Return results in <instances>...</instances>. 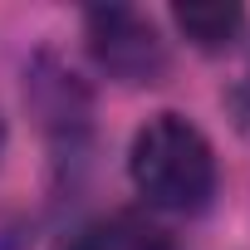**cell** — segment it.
<instances>
[{
    "instance_id": "7",
    "label": "cell",
    "mask_w": 250,
    "mask_h": 250,
    "mask_svg": "<svg viewBox=\"0 0 250 250\" xmlns=\"http://www.w3.org/2000/svg\"><path fill=\"white\" fill-rule=\"evenodd\" d=\"M0 147H5V123H0Z\"/></svg>"
},
{
    "instance_id": "5",
    "label": "cell",
    "mask_w": 250,
    "mask_h": 250,
    "mask_svg": "<svg viewBox=\"0 0 250 250\" xmlns=\"http://www.w3.org/2000/svg\"><path fill=\"white\" fill-rule=\"evenodd\" d=\"M98 226H103L108 250H177V240L143 216H113V221H98Z\"/></svg>"
},
{
    "instance_id": "2",
    "label": "cell",
    "mask_w": 250,
    "mask_h": 250,
    "mask_svg": "<svg viewBox=\"0 0 250 250\" xmlns=\"http://www.w3.org/2000/svg\"><path fill=\"white\" fill-rule=\"evenodd\" d=\"M83 35H88V54L98 59V69L118 83H157L167 74V44L143 10H128V5L88 10Z\"/></svg>"
},
{
    "instance_id": "4",
    "label": "cell",
    "mask_w": 250,
    "mask_h": 250,
    "mask_svg": "<svg viewBox=\"0 0 250 250\" xmlns=\"http://www.w3.org/2000/svg\"><path fill=\"white\" fill-rule=\"evenodd\" d=\"M172 20H177V30H182L196 49H206V54L230 49L235 35L245 30V10H240V5H177Z\"/></svg>"
},
{
    "instance_id": "1",
    "label": "cell",
    "mask_w": 250,
    "mask_h": 250,
    "mask_svg": "<svg viewBox=\"0 0 250 250\" xmlns=\"http://www.w3.org/2000/svg\"><path fill=\"white\" fill-rule=\"evenodd\" d=\"M128 172L138 196L172 216H196L216 196V152L182 113H157L143 123L128 152Z\"/></svg>"
},
{
    "instance_id": "3",
    "label": "cell",
    "mask_w": 250,
    "mask_h": 250,
    "mask_svg": "<svg viewBox=\"0 0 250 250\" xmlns=\"http://www.w3.org/2000/svg\"><path fill=\"white\" fill-rule=\"evenodd\" d=\"M30 88H35V108L44 113V128L54 138H69V147H74V138L88 128V93L79 88V79L64 69H44V74H35Z\"/></svg>"
},
{
    "instance_id": "6",
    "label": "cell",
    "mask_w": 250,
    "mask_h": 250,
    "mask_svg": "<svg viewBox=\"0 0 250 250\" xmlns=\"http://www.w3.org/2000/svg\"><path fill=\"white\" fill-rule=\"evenodd\" d=\"M69 250H108V240H103V226H83L79 235H74V245Z\"/></svg>"
}]
</instances>
